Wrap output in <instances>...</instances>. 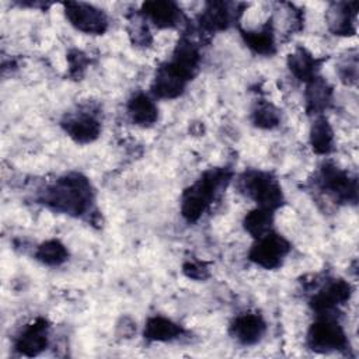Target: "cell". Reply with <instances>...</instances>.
Returning a JSON list of instances; mask_svg holds the SVG:
<instances>
[{"instance_id":"1","label":"cell","mask_w":359,"mask_h":359,"mask_svg":"<svg viewBox=\"0 0 359 359\" xmlns=\"http://www.w3.org/2000/svg\"><path fill=\"white\" fill-rule=\"evenodd\" d=\"M93 201V189L87 178L69 174L46 189L43 203L56 212L80 216L86 213Z\"/></svg>"},{"instance_id":"2","label":"cell","mask_w":359,"mask_h":359,"mask_svg":"<svg viewBox=\"0 0 359 359\" xmlns=\"http://www.w3.org/2000/svg\"><path fill=\"white\" fill-rule=\"evenodd\" d=\"M226 180L227 172L224 170L206 171L195 184L185 189L181 201L182 216L189 222L198 220Z\"/></svg>"},{"instance_id":"3","label":"cell","mask_w":359,"mask_h":359,"mask_svg":"<svg viewBox=\"0 0 359 359\" xmlns=\"http://www.w3.org/2000/svg\"><path fill=\"white\" fill-rule=\"evenodd\" d=\"M240 187L252 198L259 208L275 210L283 203V194L279 184L264 172H245L240 180Z\"/></svg>"},{"instance_id":"4","label":"cell","mask_w":359,"mask_h":359,"mask_svg":"<svg viewBox=\"0 0 359 359\" xmlns=\"http://www.w3.org/2000/svg\"><path fill=\"white\" fill-rule=\"evenodd\" d=\"M307 344L313 351L330 352L345 346L346 338L342 327L330 314H323L309 330Z\"/></svg>"},{"instance_id":"5","label":"cell","mask_w":359,"mask_h":359,"mask_svg":"<svg viewBox=\"0 0 359 359\" xmlns=\"http://www.w3.org/2000/svg\"><path fill=\"white\" fill-rule=\"evenodd\" d=\"M289 251V241L280 234L269 231L257 238V243L250 250V259L265 269H275L282 265Z\"/></svg>"},{"instance_id":"6","label":"cell","mask_w":359,"mask_h":359,"mask_svg":"<svg viewBox=\"0 0 359 359\" xmlns=\"http://www.w3.org/2000/svg\"><path fill=\"white\" fill-rule=\"evenodd\" d=\"M65 14L76 29L86 34H102L108 27L105 14L87 3H65Z\"/></svg>"},{"instance_id":"7","label":"cell","mask_w":359,"mask_h":359,"mask_svg":"<svg viewBox=\"0 0 359 359\" xmlns=\"http://www.w3.org/2000/svg\"><path fill=\"white\" fill-rule=\"evenodd\" d=\"M199 52L198 48L188 39H181L174 50L171 62H168V67L178 74L185 81H189L199 66Z\"/></svg>"},{"instance_id":"8","label":"cell","mask_w":359,"mask_h":359,"mask_svg":"<svg viewBox=\"0 0 359 359\" xmlns=\"http://www.w3.org/2000/svg\"><path fill=\"white\" fill-rule=\"evenodd\" d=\"M48 345V324L45 320H36L27 325L15 339V349L25 356L41 353Z\"/></svg>"},{"instance_id":"9","label":"cell","mask_w":359,"mask_h":359,"mask_svg":"<svg viewBox=\"0 0 359 359\" xmlns=\"http://www.w3.org/2000/svg\"><path fill=\"white\" fill-rule=\"evenodd\" d=\"M321 181L325 189L341 199H356V184L349 175L334 164H324L321 168Z\"/></svg>"},{"instance_id":"10","label":"cell","mask_w":359,"mask_h":359,"mask_svg":"<svg viewBox=\"0 0 359 359\" xmlns=\"http://www.w3.org/2000/svg\"><path fill=\"white\" fill-rule=\"evenodd\" d=\"M265 328L266 325L261 316L245 313L236 317V320L231 323L230 332L238 342L252 345L262 338Z\"/></svg>"},{"instance_id":"11","label":"cell","mask_w":359,"mask_h":359,"mask_svg":"<svg viewBox=\"0 0 359 359\" xmlns=\"http://www.w3.org/2000/svg\"><path fill=\"white\" fill-rule=\"evenodd\" d=\"M142 11L158 28H174L182 20L181 10L172 1H147Z\"/></svg>"},{"instance_id":"12","label":"cell","mask_w":359,"mask_h":359,"mask_svg":"<svg viewBox=\"0 0 359 359\" xmlns=\"http://www.w3.org/2000/svg\"><path fill=\"white\" fill-rule=\"evenodd\" d=\"M351 296V286L345 280H334L325 289L318 292L313 300L311 306L318 314H328L338 304L346 302Z\"/></svg>"},{"instance_id":"13","label":"cell","mask_w":359,"mask_h":359,"mask_svg":"<svg viewBox=\"0 0 359 359\" xmlns=\"http://www.w3.org/2000/svg\"><path fill=\"white\" fill-rule=\"evenodd\" d=\"M63 128L77 143H90L95 140L101 132L100 122L94 116L86 114L67 118V121L63 122Z\"/></svg>"},{"instance_id":"14","label":"cell","mask_w":359,"mask_h":359,"mask_svg":"<svg viewBox=\"0 0 359 359\" xmlns=\"http://www.w3.org/2000/svg\"><path fill=\"white\" fill-rule=\"evenodd\" d=\"M185 84L187 81L184 79L175 74L168 67V65H164L156 73L151 84V91L160 98H175L184 91Z\"/></svg>"},{"instance_id":"15","label":"cell","mask_w":359,"mask_h":359,"mask_svg":"<svg viewBox=\"0 0 359 359\" xmlns=\"http://www.w3.org/2000/svg\"><path fill=\"white\" fill-rule=\"evenodd\" d=\"M128 114L136 125L150 126L157 121L156 104L146 94H136L128 104Z\"/></svg>"},{"instance_id":"16","label":"cell","mask_w":359,"mask_h":359,"mask_svg":"<svg viewBox=\"0 0 359 359\" xmlns=\"http://www.w3.org/2000/svg\"><path fill=\"white\" fill-rule=\"evenodd\" d=\"M352 6H353V3H351V4L338 3V4H334L328 10L327 20H328V25L332 32H335L338 35H349L351 32H353L352 25H353L356 8L351 10Z\"/></svg>"},{"instance_id":"17","label":"cell","mask_w":359,"mask_h":359,"mask_svg":"<svg viewBox=\"0 0 359 359\" xmlns=\"http://www.w3.org/2000/svg\"><path fill=\"white\" fill-rule=\"evenodd\" d=\"M182 330L178 324L164 317H151L144 325V338L151 341H171L181 335Z\"/></svg>"},{"instance_id":"18","label":"cell","mask_w":359,"mask_h":359,"mask_svg":"<svg viewBox=\"0 0 359 359\" xmlns=\"http://www.w3.org/2000/svg\"><path fill=\"white\" fill-rule=\"evenodd\" d=\"M231 22V11L226 3H209L201 15V27L206 31H222Z\"/></svg>"},{"instance_id":"19","label":"cell","mask_w":359,"mask_h":359,"mask_svg":"<svg viewBox=\"0 0 359 359\" xmlns=\"http://www.w3.org/2000/svg\"><path fill=\"white\" fill-rule=\"evenodd\" d=\"M287 66L299 80L310 81L316 77L317 60L303 48H299L289 56Z\"/></svg>"},{"instance_id":"20","label":"cell","mask_w":359,"mask_h":359,"mask_svg":"<svg viewBox=\"0 0 359 359\" xmlns=\"http://www.w3.org/2000/svg\"><path fill=\"white\" fill-rule=\"evenodd\" d=\"M332 129L325 118H317L310 129V144L318 154L330 153L332 149Z\"/></svg>"},{"instance_id":"21","label":"cell","mask_w":359,"mask_h":359,"mask_svg":"<svg viewBox=\"0 0 359 359\" xmlns=\"http://www.w3.org/2000/svg\"><path fill=\"white\" fill-rule=\"evenodd\" d=\"M306 101L310 111L320 112L327 108L331 101V88L324 80H321L320 77H314L307 86Z\"/></svg>"},{"instance_id":"22","label":"cell","mask_w":359,"mask_h":359,"mask_svg":"<svg viewBox=\"0 0 359 359\" xmlns=\"http://www.w3.org/2000/svg\"><path fill=\"white\" fill-rule=\"evenodd\" d=\"M272 210L257 208L247 213V216L244 217V227L254 238H259L266 233L272 231Z\"/></svg>"},{"instance_id":"23","label":"cell","mask_w":359,"mask_h":359,"mask_svg":"<svg viewBox=\"0 0 359 359\" xmlns=\"http://www.w3.org/2000/svg\"><path fill=\"white\" fill-rule=\"evenodd\" d=\"M243 38L247 46L259 55H271L275 52L273 34L269 27L259 31H244Z\"/></svg>"},{"instance_id":"24","label":"cell","mask_w":359,"mask_h":359,"mask_svg":"<svg viewBox=\"0 0 359 359\" xmlns=\"http://www.w3.org/2000/svg\"><path fill=\"white\" fill-rule=\"evenodd\" d=\"M67 255L69 252L66 247L57 240H49L42 243L35 252L36 259L49 266L63 264L67 259Z\"/></svg>"},{"instance_id":"25","label":"cell","mask_w":359,"mask_h":359,"mask_svg":"<svg viewBox=\"0 0 359 359\" xmlns=\"http://www.w3.org/2000/svg\"><path fill=\"white\" fill-rule=\"evenodd\" d=\"M279 122V114L271 104H262L254 111V123L259 128H273Z\"/></svg>"},{"instance_id":"26","label":"cell","mask_w":359,"mask_h":359,"mask_svg":"<svg viewBox=\"0 0 359 359\" xmlns=\"http://www.w3.org/2000/svg\"><path fill=\"white\" fill-rule=\"evenodd\" d=\"M184 271L189 278H194V279H203L206 276V269L202 264H194V262L187 264L184 266Z\"/></svg>"}]
</instances>
